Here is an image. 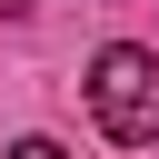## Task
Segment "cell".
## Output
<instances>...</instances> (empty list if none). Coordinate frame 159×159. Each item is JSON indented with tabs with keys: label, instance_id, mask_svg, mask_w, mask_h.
Here are the masks:
<instances>
[{
	"label": "cell",
	"instance_id": "obj_2",
	"mask_svg": "<svg viewBox=\"0 0 159 159\" xmlns=\"http://www.w3.org/2000/svg\"><path fill=\"white\" fill-rule=\"evenodd\" d=\"M10 159H70V149H60V139H20Z\"/></svg>",
	"mask_w": 159,
	"mask_h": 159
},
{
	"label": "cell",
	"instance_id": "obj_1",
	"mask_svg": "<svg viewBox=\"0 0 159 159\" xmlns=\"http://www.w3.org/2000/svg\"><path fill=\"white\" fill-rule=\"evenodd\" d=\"M89 109H99V129L109 139H159V50H139V40H109L99 60H89Z\"/></svg>",
	"mask_w": 159,
	"mask_h": 159
}]
</instances>
